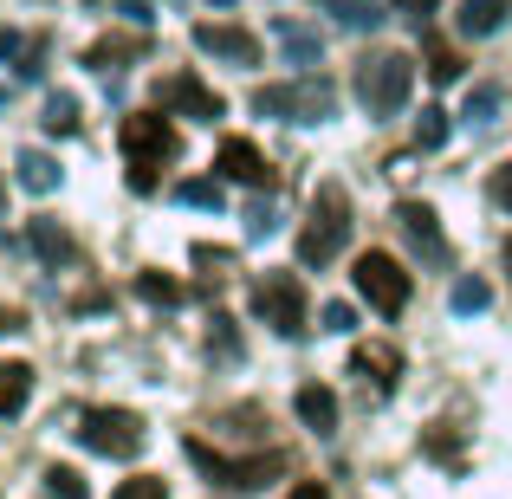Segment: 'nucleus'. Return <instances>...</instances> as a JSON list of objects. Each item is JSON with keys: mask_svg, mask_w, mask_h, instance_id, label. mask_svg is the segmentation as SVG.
<instances>
[{"mask_svg": "<svg viewBox=\"0 0 512 499\" xmlns=\"http://www.w3.org/2000/svg\"><path fill=\"white\" fill-rule=\"evenodd\" d=\"M344 240H350V195H344V182H318L312 221L299 227V260L305 266H331L344 253Z\"/></svg>", "mask_w": 512, "mask_h": 499, "instance_id": "f257e3e1", "label": "nucleus"}, {"mask_svg": "<svg viewBox=\"0 0 512 499\" xmlns=\"http://www.w3.org/2000/svg\"><path fill=\"white\" fill-rule=\"evenodd\" d=\"M253 111L286 117V124H325V117L338 111V91H331V78L305 72V78H292V85H260L253 91Z\"/></svg>", "mask_w": 512, "mask_h": 499, "instance_id": "f03ea898", "label": "nucleus"}, {"mask_svg": "<svg viewBox=\"0 0 512 499\" xmlns=\"http://www.w3.org/2000/svg\"><path fill=\"white\" fill-rule=\"evenodd\" d=\"M415 91V59L409 52H370V59L357 65V98L370 117H396L402 104H409Z\"/></svg>", "mask_w": 512, "mask_h": 499, "instance_id": "7ed1b4c3", "label": "nucleus"}, {"mask_svg": "<svg viewBox=\"0 0 512 499\" xmlns=\"http://www.w3.org/2000/svg\"><path fill=\"white\" fill-rule=\"evenodd\" d=\"M117 143H124L130 169H163L182 156V137H175L169 111H130L124 124H117Z\"/></svg>", "mask_w": 512, "mask_h": 499, "instance_id": "20e7f679", "label": "nucleus"}, {"mask_svg": "<svg viewBox=\"0 0 512 499\" xmlns=\"http://www.w3.org/2000/svg\"><path fill=\"white\" fill-rule=\"evenodd\" d=\"M78 441L91 454H111V461H137L143 454V415L137 409H85L78 415Z\"/></svg>", "mask_w": 512, "mask_h": 499, "instance_id": "39448f33", "label": "nucleus"}, {"mask_svg": "<svg viewBox=\"0 0 512 499\" xmlns=\"http://www.w3.org/2000/svg\"><path fill=\"white\" fill-rule=\"evenodd\" d=\"M350 286H357L363 299H370V312L396 318L402 305H409L415 279L402 273V260H396V253H357V266H350Z\"/></svg>", "mask_w": 512, "mask_h": 499, "instance_id": "423d86ee", "label": "nucleus"}, {"mask_svg": "<svg viewBox=\"0 0 512 499\" xmlns=\"http://www.w3.org/2000/svg\"><path fill=\"white\" fill-rule=\"evenodd\" d=\"M188 461L201 467V474L214 480V487H234V493H247V487H266V480L279 474V454H214L201 435H188Z\"/></svg>", "mask_w": 512, "mask_h": 499, "instance_id": "0eeeda50", "label": "nucleus"}, {"mask_svg": "<svg viewBox=\"0 0 512 499\" xmlns=\"http://www.w3.org/2000/svg\"><path fill=\"white\" fill-rule=\"evenodd\" d=\"M253 312L279 337H299L305 331V279L299 273H266L260 286H253Z\"/></svg>", "mask_w": 512, "mask_h": 499, "instance_id": "6e6552de", "label": "nucleus"}, {"mask_svg": "<svg viewBox=\"0 0 512 499\" xmlns=\"http://www.w3.org/2000/svg\"><path fill=\"white\" fill-rule=\"evenodd\" d=\"M156 111H169V117H195V124H221L227 104H221V91H208L195 72H169L163 85H156Z\"/></svg>", "mask_w": 512, "mask_h": 499, "instance_id": "1a4fd4ad", "label": "nucleus"}, {"mask_svg": "<svg viewBox=\"0 0 512 499\" xmlns=\"http://www.w3.org/2000/svg\"><path fill=\"white\" fill-rule=\"evenodd\" d=\"M396 227L409 234V247L422 253L428 266H448V234H441V221H435L428 201H396Z\"/></svg>", "mask_w": 512, "mask_h": 499, "instance_id": "9d476101", "label": "nucleus"}, {"mask_svg": "<svg viewBox=\"0 0 512 499\" xmlns=\"http://www.w3.org/2000/svg\"><path fill=\"white\" fill-rule=\"evenodd\" d=\"M195 46L214 52V59H227V65H260V39H253L247 26H227V20H201Z\"/></svg>", "mask_w": 512, "mask_h": 499, "instance_id": "9b49d317", "label": "nucleus"}, {"mask_svg": "<svg viewBox=\"0 0 512 499\" xmlns=\"http://www.w3.org/2000/svg\"><path fill=\"white\" fill-rule=\"evenodd\" d=\"M214 169H221L227 182H247V188H266V182H273V163L260 156V143H253V137H227L221 156H214Z\"/></svg>", "mask_w": 512, "mask_h": 499, "instance_id": "f8f14e48", "label": "nucleus"}, {"mask_svg": "<svg viewBox=\"0 0 512 499\" xmlns=\"http://www.w3.org/2000/svg\"><path fill=\"white\" fill-rule=\"evenodd\" d=\"M506 20H512V0H461V7H454L461 39H493Z\"/></svg>", "mask_w": 512, "mask_h": 499, "instance_id": "ddd939ff", "label": "nucleus"}, {"mask_svg": "<svg viewBox=\"0 0 512 499\" xmlns=\"http://www.w3.org/2000/svg\"><path fill=\"white\" fill-rule=\"evenodd\" d=\"M292 409H299V422L312 428V435H338V396H331L325 383H299Z\"/></svg>", "mask_w": 512, "mask_h": 499, "instance_id": "4468645a", "label": "nucleus"}, {"mask_svg": "<svg viewBox=\"0 0 512 499\" xmlns=\"http://www.w3.org/2000/svg\"><path fill=\"white\" fill-rule=\"evenodd\" d=\"M350 370H357L363 383H376V389H396V376H402V350H396V344H357Z\"/></svg>", "mask_w": 512, "mask_h": 499, "instance_id": "2eb2a0df", "label": "nucleus"}, {"mask_svg": "<svg viewBox=\"0 0 512 499\" xmlns=\"http://www.w3.org/2000/svg\"><path fill=\"white\" fill-rule=\"evenodd\" d=\"M26 240H33V253L46 266H65V260H72V234H65L52 214H33V221H26Z\"/></svg>", "mask_w": 512, "mask_h": 499, "instance_id": "dca6fc26", "label": "nucleus"}, {"mask_svg": "<svg viewBox=\"0 0 512 499\" xmlns=\"http://www.w3.org/2000/svg\"><path fill=\"white\" fill-rule=\"evenodd\" d=\"M26 402H33V363L7 357L0 363V415H20Z\"/></svg>", "mask_w": 512, "mask_h": 499, "instance_id": "f3484780", "label": "nucleus"}, {"mask_svg": "<svg viewBox=\"0 0 512 499\" xmlns=\"http://www.w3.org/2000/svg\"><path fill=\"white\" fill-rule=\"evenodd\" d=\"M318 13H331L338 26H350V33H370V26H383V0H318Z\"/></svg>", "mask_w": 512, "mask_h": 499, "instance_id": "a211bd4d", "label": "nucleus"}, {"mask_svg": "<svg viewBox=\"0 0 512 499\" xmlns=\"http://www.w3.org/2000/svg\"><path fill=\"white\" fill-rule=\"evenodd\" d=\"M13 169H20L26 195H52V188H59V163H52L46 150H20V156H13Z\"/></svg>", "mask_w": 512, "mask_h": 499, "instance_id": "6ab92c4d", "label": "nucleus"}, {"mask_svg": "<svg viewBox=\"0 0 512 499\" xmlns=\"http://www.w3.org/2000/svg\"><path fill=\"white\" fill-rule=\"evenodd\" d=\"M273 33H279V46L292 52V65H318V59H325V46H318V33H305L299 20H279Z\"/></svg>", "mask_w": 512, "mask_h": 499, "instance_id": "aec40b11", "label": "nucleus"}, {"mask_svg": "<svg viewBox=\"0 0 512 499\" xmlns=\"http://www.w3.org/2000/svg\"><path fill=\"white\" fill-rule=\"evenodd\" d=\"M39 124H46L52 137H72V130H78V98H72V91H52V98H46V117H39Z\"/></svg>", "mask_w": 512, "mask_h": 499, "instance_id": "412c9836", "label": "nucleus"}, {"mask_svg": "<svg viewBox=\"0 0 512 499\" xmlns=\"http://www.w3.org/2000/svg\"><path fill=\"white\" fill-rule=\"evenodd\" d=\"M130 52H137L130 39H98V46L85 52V65H91V72H124V59H130Z\"/></svg>", "mask_w": 512, "mask_h": 499, "instance_id": "4be33fe9", "label": "nucleus"}, {"mask_svg": "<svg viewBox=\"0 0 512 499\" xmlns=\"http://www.w3.org/2000/svg\"><path fill=\"white\" fill-rule=\"evenodd\" d=\"M137 292L150 305H182V279H169V273H137Z\"/></svg>", "mask_w": 512, "mask_h": 499, "instance_id": "5701e85b", "label": "nucleus"}, {"mask_svg": "<svg viewBox=\"0 0 512 499\" xmlns=\"http://www.w3.org/2000/svg\"><path fill=\"white\" fill-rule=\"evenodd\" d=\"M428 78H435V85H454V78H461V52L428 39Z\"/></svg>", "mask_w": 512, "mask_h": 499, "instance_id": "b1692460", "label": "nucleus"}, {"mask_svg": "<svg viewBox=\"0 0 512 499\" xmlns=\"http://www.w3.org/2000/svg\"><path fill=\"white\" fill-rule=\"evenodd\" d=\"M46 499H91L78 467H46Z\"/></svg>", "mask_w": 512, "mask_h": 499, "instance_id": "393cba45", "label": "nucleus"}, {"mask_svg": "<svg viewBox=\"0 0 512 499\" xmlns=\"http://www.w3.org/2000/svg\"><path fill=\"white\" fill-rule=\"evenodd\" d=\"M493 111H500V85H474L467 91V104H461L467 124H493Z\"/></svg>", "mask_w": 512, "mask_h": 499, "instance_id": "a878e982", "label": "nucleus"}, {"mask_svg": "<svg viewBox=\"0 0 512 499\" xmlns=\"http://www.w3.org/2000/svg\"><path fill=\"white\" fill-rule=\"evenodd\" d=\"M208 350H214V357H227V363L240 357V331H234V318H227V312H214V325H208Z\"/></svg>", "mask_w": 512, "mask_h": 499, "instance_id": "bb28decb", "label": "nucleus"}, {"mask_svg": "<svg viewBox=\"0 0 512 499\" xmlns=\"http://www.w3.org/2000/svg\"><path fill=\"white\" fill-rule=\"evenodd\" d=\"M487 305H493L487 279H454V312H487Z\"/></svg>", "mask_w": 512, "mask_h": 499, "instance_id": "cd10ccee", "label": "nucleus"}, {"mask_svg": "<svg viewBox=\"0 0 512 499\" xmlns=\"http://www.w3.org/2000/svg\"><path fill=\"white\" fill-rule=\"evenodd\" d=\"M111 499H169V480L163 474H130Z\"/></svg>", "mask_w": 512, "mask_h": 499, "instance_id": "c85d7f7f", "label": "nucleus"}, {"mask_svg": "<svg viewBox=\"0 0 512 499\" xmlns=\"http://www.w3.org/2000/svg\"><path fill=\"white\" fill-rule=\"evenodd\" d=\"M175 201H188V208H214V214H221V182H201V175H195V182L175 188Z\"/></svg>", "mask_w": 512, "mask_h": 499, "instance_id": "c756f323", "label": "nucleus"}, {"mask_svg": "<svg viewBox=\"0 0 512 499\" xmlns=\"http://www.w3.org/2000/svg\"><path fill=\"white\" fill-rule=\"evenodd\" d=\"M422 448H428V454H435V461H448V467H461V441H454V435H448V428H428V435H422Z\"/></svg>", "mask_w": 512, "mask_h": 499, "instance_id": "7c9ffc66", "label": "nucleus"}, {"mask_svg": "<svg viewBox=\"0 0 512 499\" xmlns=\"http://www.w3.org/2000/svg\"><path fill=\"white\" fill-rule=\"evenodd\" d=\"M415 143H422V150H441V143H448V117H441V111H422V124H415Z\"/></svg>", "mask_w": 512, "mask_h": 499, "instance_id": "2f4dec72", "label": "nucleus"}, {"mask_svg": "<svg viewBox=\"0 0 512 499\" xmlns=\"http://www.w3.org/2000/svg\"><path fill=\"white\" fill-rule=\"evenodd\" d=\"M487 195H493V208H512V163H500L487 175Z\"/></svg>", "mask_w": 512, "mask_h": 499, "instance_id": "473e14b6", "label": "nucleus"}, {"mask_svg": "<svg viewBox=\"0 0 512 499\" xmlns=\"http://www.w3.org/2000/svg\"><path fill=\"white\" fill-rule=\"evenodd\" d=\"M273 227H279V221H273V201H260V208L247 214V240H266Z\"/></svg>", "mask_w": 512, "mask_h": 499, "instance_id": "72a5a7b5", "label": "nucleus"}, {"mask_svg": "<svg viewBox=\"0 0 512 499\" xmlns=\"http://www.w3.org/2000/svg\"><path fill=\"white\" fill-rule=\"evenodd\" d=\"M195 266H214V279H221V266H234V253H227V247H208V240H201V247H195Z\"/></svg>", "mask_w": 512, "mask_h": 499, "instance_id": "f704fd0d", "label": "nucleus"}, {"mask_svg": "<svg viewBox=\"0 0 512 499\" xmlns=\"http://www.w3.org/2000/svg\"><path fill=\"white\" fill-rule=\"evenodd\" d=\"M318 318H325V331H350V325H357V312H350V305H325Z\"/></svg>", "mask_w": 512, "mask_h": 499, "instance_id": "c9c22d12", "label": "nucleus"}, {"mask_svg": "<svg viewBox=\"0 0 512 499\" xmlns=\"http://www.w3.org/2000/svg\"><path fill=\"white\" fill-rule=\"evenodd\" d=\"M435 7H441V0H396V13H409L415 26H422V20H428V13H435Z\"/></svg>", "mask_w": 512, "mask_h": 499, "instance_id": "e433bc0d", "label": "nucleus"}, {"mask_svg": "<svg viewBox=\"0 0 512 499\" xmlns=\"http://www.w3.org/2000/svg\"><path fill=\"white\" fill-rule=\"evenodd\" d=\"M286 499H331V487H325V480H299Z\"/></svg>", "mask_w": 512, "mask_h": 499, "instance_id": "4c0bfd02", "label": "nucleus"}, {"mask_svg": "<svg viewBox=\"0 0 512 499\" xmlns=\"http://www.w3.org/2000/svg\"><path fill=\"white\" fill-rule=\"evenodd\" d=\"M130 188H137V195H156V169H130Z\"/></svg>", "mask_w": 512, "mask_h": 499, "instance_id": "58836bf2", "label": "nucleus"}, {"mask_svg": "<svg viewBox=\"0 0 512 499\" xmlns=\"http://www.w3.org/2000/svg\"><path fill=\"white\" fill-rule=\"evenodd\" d=\"M7 331H26V318L13 312V305H0V337H7Z\"/></svg>", "mask_w": 512, "mask_h": 499, "instance_id": "ea45409f", "label": "nucleus"}, {"mask_svg": "<svg viewBox=\"0 0 512 499\" xmlns=\"http://www.w3.org/2000/svg\"><path fill=\"white\" fill-rule=\"evenodd\" d=\"M13 52H26V39L20 33H0V59H13Z\"/></svg>", "mask_w": 512, "mask_h": 499, "instance_id": "a19ab883", "label": "nucleus"}, {"mask_svg": "<svg viewBox=\"0 0 512 499\" xmlns=\"http://www.w3.org/2000/svg\"><path fill=\"white\" fill-rule=\"evenodd\" d=\"M0 214H7V175H0Z\"/></svg>", "mask_w": 512, "mask_h": 499, "instance_id": "79ce46f5", "label": "nucleus"}, {"mask_svg": "<svg viewBox=\"0 0 512 499\" xmlns=\"http://www.w3.org/2000/svg\"><path fill=\"white\" fill-rule=\"evenodd\" d=\"M506 273H512V240H506Z\"/></svg>", "mask_w": 512, "mask_h": 499, "instance_id": "37998d69", "label": "nucleus"}, {"mask_svg": "<svg viewBox=\"0 0 512 499\" xmlns=\"http://www.w3.org/2000/svg\"><path fill=\"white\" fill-rule=\"evenodd\" d=\"M0 104H7V85H0Z\"/></svg>", "mask_w": 512, "mask_h": 499, "instance_id": "c03bdc74", "label": "nucleus"}]
</instances>
